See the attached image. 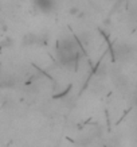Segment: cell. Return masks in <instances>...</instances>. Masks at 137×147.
<instances>
[{"label": "cell", "instance_id": "6da1fadb", "mask_svg": "<svg viewBox=\"0 0 137 147\" xmlns=\"http://www.w3.org/2000/svg\"><path fill=\"white\" fill-rule=\"evenodd\" d=\"M58 59L62 65H71L77 61L78 53H77V45L71 38H65L58 43L57 47Z\"/></svg>", "mask_w": 137, "mask_h": 147}, {"label": "cell", "instance_id": "7a4b0ae2", "mask_svg": "<svg viewBox=\"0 0 137 147\" xmlns=\"http://www.w3.org/2000/svg\"><path fill=\"white\" fill-rule=\"evenodd\" d=\"M57 5V0H34V7L43 13L53 12Z\"/></svg>", "mask_w": 137, "mask_h": 147}]
</instances>
